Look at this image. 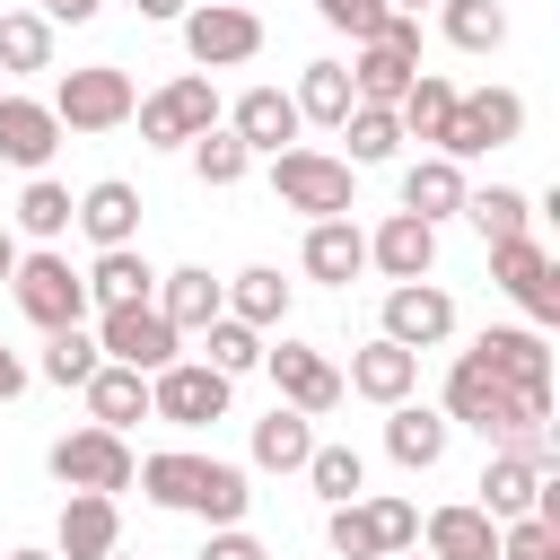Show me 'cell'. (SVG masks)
Returning <instances> with one entry per match:
<instances>
[{
	"instance_id": "obj_1",
	"label": "cell",
	"mask_w": 560,
	"mask_h": 560,
	"mask_svg": "<svg viewBox=\"0 0 560 560\" xmlns=\"http://www.w3.org/2000/svg\"><path fill=\"white\" fill-rule=\"evenodd\" d=\"M271 192H280V210H306V219H350V210H359V166H341L332 149L289 140V149H271Z\"/></svg>"
},
{
	"instance_id": "obj_2",
	"label": "cell",
	"mask_w": 560,
	"mask_h": 560,
	"mask_svg": "<svg viewBox=\"0 0 560 560\" xmlns=\"http://www.w3.org/2000/svg\"><path fill=\"white\" fill-rule=\"evenodd\" d=\"M9 298H18V315L35 324V332H61V324H88L96 306H88V280L70 271V254L61 245H35V254H18V271H9Z\"/></svg>"
},
{
	"instance_id": "obj_3",
	"label": "cell",
	"mask_w": 560,
	"mask_h": 560,
	"mask_svg": "<svg viewBox=\"0 0 560 560\" xmlns=\"http://www.w3.org/2000/svg\"><path fill=\"white\" fill-rule=\"evenodd\" d=\"M44 105H52V122H61V131H122V122H131V105H140V88H131V70L88 61V70H61Z\"/></svg>"
},
{
	"instance_id": "obj_4",
	"label": "cell",
	"mask_w": 560,
	"mask_h": 560,
	"mask_svg": "<svg viewBox=\"0 0 560 560\" xmlns=\"http://www.w3.org/2000/svg\"><path fill=\"white\" fill-rule=\"evenodd\" d=\"M438 411H446V429H481L490 446H525V429H516V385H499L472 350L446 368V394H438Z\"/></svg>"
},
{
	"instance_id": "obj_5",
	"label": "cell",
	"mask_w": 560,
	"mask_h": 560,
	"mask_svg": "<svg viewBox=\"0 0 560 560\" xmlns=\"http://www.w3.org/2000/svg\"><path fill=\"white\" fill-rule=\"evenodd\" d=\"M131 122H140L149 149H184V140H201V131L219 122V88H210V70H175L158 96L131 105Z\"/></svg>"
},
{
	"instance_id": "obj_6",
	"label": "cell",
	"mask_w": 560,
	"mask_h": 560,
	"mask_svg": "<svg viewBox=\"0 0 560 560\" xmlns=\"http://www.w3.org/2000/svg\"><path fill=\"white\" fill-rule=\"evenodd\" d=\"M525 140V96L516 88H472V96H455V114H446V140H438V158H490V149H516Z\"/></svg>"
},
{
	"instance_id": "obj_7",
	"label": "cell",
	"mask_w": 560,
	"mask_h": 560,
	"mask_svg": "<svg viewBox=\"0 0 560 560\" xmlns=\"http://www.w3.org/2000/svg\"><path fill=\"white\" fill-rule=\"evenodd\" d=\"M96 350L140 368V376H158L166 359H184V332L158 315V298H131V306H96Z\"/></svg>"
},
{
	"instance_id": "obj_8",
	"label": "cell",
	"mask_w": 560,
	"mask_h": 560,
	"mask_svg": "<svg viewBox=\"0 0 560 560\" xmlns=\"http://www.w3.org/2000/svg\"><path fill=\"white\" fill-rule=\"evenodd\" d=\"M228 394H236V376H219V368H201V359H166V368L149 376V420H166V429H210V420H228Z\"/></svg>"
},
{
	"instance_id": "obj_9",
	"label": "cell",
	"mask_w": 560,
	"mask_h": 560,
	"mask_svg": "<svg viewBox=\"0 0 560 560\" xmlns=\"http://www.w3.org/2000/svg\"><path fill=\"white\" fill-rule=\"evenodd\" d=\"M52 481L61 490H131V472H140V455H131V438L122 429H70V438H52Z\"/></svg>"
},
{
	"instance_id": "obj_10",
	"label": "cell",
	"mask_w": 560,
	"mask_h": 560,
	"mask_svg": "<svg viewBox=\"0 0 560 560\" xmlns=\"http://www.w3.org/2000/svg\"><path fill=\"white\" fill-rule=\"evenodd\" d=\"M175 26H184L192 70H236V61H254V52H262V18H254V9H236V0H192Z\"/></svg>"
},
{
	"instance_id": "obj_11",
	"label": "cell",
	"mask_w": 560,
	"mask_h": 560,
	"mask_svg": "<svg viewBox=\"0 0 560 560\" xmlns=\"http://www.w3.org/2000/svg\"><path fill=\"white\" fill-rule=\"evenodd\" d=\"M490 280L525 306V324H560V262H551V245H542L534 228L490 245Z\"/></svg>"
},
{
	"instance_id": "obj_12",
	"label": "cell",
	"mask_w": 560,
	"mask_h": 560,
	"mask_svg": "<svg viewBox=\"0 0 560 560\" xmlns=\"http://www.w3.org/2000/svg\"><path fill=\"white\" fill-rule=\"evenodd\" d=\"M262 376L280 385V402L289 411H306V420H324V411H341V368L315 350V341H262Z\"/></svg>"
},
{
	"instance_id": "obj_13",
	"label": "cell",
	"mask_w": 560,
	"mask_h": 560,
	"mask_svg": "<svg viewBox=\"0 0 560 560\" xmlns=\"http://www.w3.org/2000/svg\"><path fill=\"white\" fill-rule=\"evenodd\" d=\"M542 472H560L551 429H542V438H525V446H490V464H481V499H472V508L508 525V516H525V508H534V481H542Z\"/></svg>"
},
{
	"instance_id": "obj_14",
	"label": "cell",
	"mask_w": 560,
	"mask_h": 560,
	"mask_svg": "<svg viewBox=\"0 0 560 560\" xmlns=\"http://www.w3.org/2000/svg\"><path fill=\"white\" fill-rule=\"evenodd\" d=\"M385 341H402V350H438L446 332H455V298L438 289V280H394L385 289V324H376Z\"/></svg>"
},
{
	"instance_id": "obj_15",
	"label": "cell",
	"mask_w": 560,
	"mask_h": 560,
	"mask_svg": "<svg viewBox=\"0 0 560 560\" xmlns=\"http://www.w3.org/2000/svg\"><path fill=\"white\" fill-rule=\"evenodd\" d=\"M472 359L499 385H516V394H551V341H542V324H490L472 341Z\"/></svg>"
},
{
	"instance_id": "obj_16",
	"label": "cell",
	"mask_w": 560,
	"mask_h": 560,
	"mask_svg": "<svg viewBox=\"0 0 560 560\" xmlns=\"http://www.w3.org/2000/svg\"><path fill=\"white\" fill-rule=\"evenodd\" d=\"M52 149H61V122H52V105H44V96H18V88H0V166H18V175H44V166H52Z\"/></svg>"
},
{
	"instance_id": "obj_17",
	"label": "cell",
	"mask_w": 560,
	"mask_h": 560,
	"mask_svg": "<svg viewBox=\"0 0 560 560\" xmlns=\"http://www.w3.org/2000/svg\"><path fill=\"white\" fill-rule=\"evenodd\" d=\"M114 542H122L114 490H70L61 499V525H52V560H105Z\"/></svg>"
},
{
	"instance_id": "obj_18",
	"label": "cell",
	"mask_w": 560,
	"mask_h": 560,
	"mask_svg": "<svg viewBox=\"0 0 560 560\" xmlns=\"http://www.w3.org/2000/svg\"><path fill=\"white\" fill-rule=\"evenodd\" d=\"M298 271H306V280H324V289H350V280L368 271V228H359V219H306Z\"/></svg>"
},
{
	"instance_id": "obj_19",
	"label": "cell",
	"mask_w": 560,
	"mask_h": 560,
	"mask_svg": "<svg viewBox=\"0 0 560 560\" xmlns=\"http://www.w3.org/2000/svg\"><path fill=\"white\" fill-rule=\"evenodd\" d=\"M411 385H420V350H402V341H385V332L350 350V376H341V394H359V402H376V411H385V402H402Z\"/></svg>"
},
{
	"instance_id": "obj_20",
	"label": "cell",
	"mask_w": 560,
	"mask_h": 560,
	"mask_svg": "<svg viewBox=\"0 0 560 560\" xmlns=\"http://www.w3.org/2000/svg\"><path fill=\"white\" fill-rule=\"evenodd\" d=\"M446 438H455V429H446L438 402H411V394L385 402V455H394L402 472H438V464H446Z\"/></svg>"
},
{
	"instance_id": "obj_21",
	"label": "cell",
	"mask_w": 560,
	"mask_h": 560,
	"mask_svg": "<svg viewBox=\"0 0 560 560\" xmlns=\"http://www.w3.org/2000/svg\"><path fill=\"white\" fill-rule=\"evenodd\" d=\"M368 271H385V280H429V271H438V228L411 219V210H385V228L368 236Z\"/></svg>"
},
{
	"instance_id": "obj_22",
	"label": "cell",
	"mask_w": 560,
	"mask_h": 560,
	"mask_svg": "<svg viewBox=\"0 0 560 560\" xmlns=\"http://www.w3.org/2000/svg\"><path fill=\"white\" fill-rule=\"evenodd\" d=\"M420 551H429V560H499V516H481L472 499L429 508V516H420Z\"/></svg>"
},
{
	"instance_id": "obj_23",
	"label": "cell",
	"mask_w": 560,
	"mask_h": 560,
	"mask_svg": "<svg viewBox=\"0 0 560 560\" xmlns=\"http://www.w3.org/2000/svg\"><path fill=\"white\" fill-rule=\"evenodd\" d=\"M70 228H79L88 245H131V236H140V184H122V175H96V184L79 192Z\"/></svg>"
},
{
	"instance_id": "obj_24",
	"label": "cell",
	"mask_w": 560,
	"mask_h": 560,
	"mask_svg": "<svg viewBox=\"0 0 560 560\" xmlns=\"http://www.w3.org/2000/svg\"><path fill=\"white\" fill-rule=\"evenodd\" d=\"M228 131L254 149V158H271V149H289L306 122H298V105H289V88H245L236 105H228Z\"/></svg>"
},
{
	"instance_id": "obj_25",
	"label": "cell",
	"mask_w": 560,
	"mask_h": 560,
	"mask_svg": "<svg viewBox=\"0 0 560 560\" xmlns=\"http://www.w3.org/2000/svg\"><path fill=\"white\" fill-rule=\"evenodd\" d=\"M464 192H472V184H464V166H455V158H438V149H420V158L402 166V210H411V219H429V228H438V219H455V210H464Z\"/></svg>"
},
{
	"instance_id": "obj_26",
	"label": "cell",
	"mask_w": 560,
	"mask_h": 560,
	"mask_svg": "<svg viewBox=\"0 0 560 560\" xmlns=\"http://www.w3.org/2000/svg\"><path fill=\"white\" fill-rule=\"evenodd\" d=\"M88 280V306H131V298H158V262L140 245H96V262L79 271Z\"/></svg>"
},
{
	"instance_id": "obj_27",
	"label": "cell",
	"mask_w": 560,
	"mask_h": 560,
	"mask_svg": "<svg viewBox=\"0 0 560 560\" xmlns=\"http://www.w3.org/2000/svg\"><path fill=\"white\" fill-rule=\"evenodd\" d=\"M79 394H88V420H96V429H122V438H131V420H149V376L122 368V359H96V376H88Z\"/></svg>"
},
{
	"instance_id": "obj_28",
	"label": "cell",
	"mask_w": 560,
	"mask_h": 560,
	"mask_svg": "<svg viewBox=\"0 0 560 560\" xmlns=\"http://www.w3.org/2000/svg\"><path fill=\"white\" fill-rule=\"evenodd\" d=\"M455 79L446 70H411V88H402V105H394V122H402V140H420V149H438L446 140V114H455Z\"/></svg>"
},
{
	"instance_id": "obj_29",
	"label": "cell",
	"mask_w": 560,
	"mask_h": 560,
	"mask_svg": "<svg viewBox=\"0 0 560 560\" xmlns=\"http://www.w3.org/2000/svg\"><path fill=\"white\" fill-rule=\"evenodd\" d=\"M158 315H166L175 332H201L210 315H228V289H219L201 262H184V271H158Z\"/></svg>"
},
{
	"instance_id": "obj_30",
	"label": "cell",
	"mask_w": 560,
	"mask_h": 560,
	"mask_svg": "<svg viewBox=\"0 0 560 560\" xmlns=\"http://www.w3.org/2000/svg\"><path fill=\"white\" fill-rule=\"evenodd\" d=\"M306 455H315V420L289 411V402H271L254 420V472H306Z\"/></svg>"
},
{
	"instance_id": "obj_31",
	"label": "cell",
	"mask_w": 560,
	"mask_h": 560,
	"mask_svg": "<svg viewBox=\"0 0 560 560\" xmlns=\"http://www.w3.org/2000/svg\"><path fill=\"white\" fill-rule=\"evenodd\" d=\"M228 289V315L236 324H254V332H280L289 324V280L271 271V262H254V271H236V280H219Z\"/></svg>"
},
{
	"instance_id": "obj_32",
	"label": "cell",
	"mask_w": 560,
	"mask_h": 560,
	"mask_svg": "<svg viewBox=\"0 0 560 560\" xmlns=\"http://www.w3.org/2000/svg\"><path fill=\"white\" fill-rule=\"evenodd\" d=\"M52 70V18L44 9H0V79Z\"/></svg>"
},
{
	"instance_id": "obj_33",
	"label": "cell",
	"mask_w": 560,
	"mask_h": 560,
	"mask_svg": "<svg viewBox=\"0 0 560 560\" xmlns=\"http://www.w3.org/2000/svg\"><path fill=\"white\" fill-rule=\"evenodd\" d=\"M289 105H298V122H324V131H332V122L359 105V96H350V61H306L298 88H289Z\"/></svg>"
},
{
	"instance_id": "obj_34",
	"label": "cell",
	"mask_w": 560,
	"mask_h": 560,
	"mask_svg": "<svg viewBox=\"0 0 560 560\" xmlns=\"http://www.w3.org/2000/svg\"><path fill=\"white\" fill-rule=\"evenodd\" d=\"M411 70H420V61H402L394 44H359V52H350V96H359V105H402Z\"/></svg>"
},
{
	"instance_id": "obj_35",
	"label": "cell",
	"mask_w": 560,
	"mask_h": 560,
	"mask_svg": "<svg viewBox=\"0 0 560 560\" xmlns=\"http://www.w3.org/2000/svg\"><path fill=\"white\" fill-rule=\"evenodd\" d=\"M332 131L350 140L341 166H385V158H402V122H394V105H350Z\"/></svg>"
},
{
	"instance_id": "obj_36",
	"label": "cell",
	"mask_w": 560,
	"mask_h": 560,
	"mask_svg": "<svg viewBox=\"0 0 560 560\" xmlns=\"http://www.w3.org/2000/svg\"><path fill=\"white\" fill-rule=\"evenodd\" d=\"M201 464H210V455L166 446V455H140V472H131V481H140L158 508H184V516H192V499H201Z\"/></svg>"
},
{
	"instance_id": "obj_37",
	"label": "cell",
	"mask_w": 560,
	"mask_h": 560,
	"mask_svg": "<svg viewBox=\"0 0 560 560\" xmlns=\"http://www.w3.org/2000/svg\"><path fill=\"white\" fill-rule=\"evenodd\" d=\"M438 26L455 52H499L508 44V9L499 0H438Z\"/></svg>"
},
{
	"instance_id": "obj_38",
	"label": "cell",
	"mask_w": 560,
	"mask_h": 560,
	"mask_svg": "<svg viewBox=\"0 0 560 560\" xmlns=\"http://www.w3.org/2000/svg\"><path fill=\"white\" fill-rule=\"evenodd\" d=\"M184 149H192V175H201L210 192H228V184H245V175H254V149H245L228 122H210V131H201V140H184Z\"/></svg>"
},
{
	"instance_id": "obj_39",
	"label": "cell",
	"mask_w": 560,
	"mask_h": 560,
	"mask_svg": "<svg viewBox=\"0 0 560 560\" xmlns=\"http://www.w3.org/2000/svg\"><path fill=\"white\" fill-rule=\"evenodd\" d=\"M70 184H52V175H26V192H18V228L35 236V245H61L70 236Z\"/></svg>"
},
{
	"instance_id": "obj_40",
	"label": "cell",
	"mask_w": 560,
	"mask_h": 560,
	"mask_svg": "<svg viewBox=\"0 0 560 560\" xmlns=\"http://www.w3.org/2000/svg\"><path fill=\"white\" fill-rule=\"evenodd\" d=\"M464 219L481 228V245H499V236H525L534 228V201L516 184H481V192H464Z\"/></svg>"
},
{
	"instance_id": "obj_41",
	"label": "cell",
	"mask_w": 560,
	"mask_h": 560,
	"mask_svg": "<svg viewBox=\"0 0 560 560\" xmlns=\"http://www.w3.org/2000/svg\"><path fill=\"white\" fill-rule=\"evenodd\" d=\"M96 359H105V350H96V332H88V324H61V332H44V359H35V368H44V385H61V394H70V385H88V376H96Z\"/></svg>"
},
{
	"instance_id": "obj_42",
	"label": "cell",
	"mask_w": 560,
	"mask_h": 560,
	"mask_svg": "<svg viewBox=\"0 0 560 560\" xmlns=\"http://www.w3.org/2000/svg\"><path fill=\"white\" fill-rule=\"evenodd\" d=\"M201 368H219V376L262 368V332H254V324H236V315H210V324H201Z\"/></svg>"
},
{
	"instance_id": "obj_43",
	"label": "cell",
	"mask_w": 560,
	"mask_h": 560,
	"mask_svg": "<svg viewBox=\"0 0 560 560\" xmlns=\"http://www.w3.org/2000/svg\"><path fill=\"white\" fill-rule=\"evenodd\" d=\"M306 481H315V499H324V508H341V499H359V490H368V455H359V446H324V438H315Z\"/></svg>"
},
{
	"instance_id": "obj_44",
	"label": "cell",
	"mask_w": 560,
	"mask_h": 560,
	"mask_svg": "<svg viewBox=\"0 0 560 560\" xmlns=\"http://www.w3.org/2000/svg\"><path fill=\"white\" fill-rule=\"evenodd\" d=\"M359 508H368V525H376V551H411V542H420V508H411V499L359 490Z\"/></svg>"
},
{
	"instance_id": "obj_45",
	"label": "cell",
	"mask_w": 560,
	"mask_h": 560,
	"mask_svg": "<svg viewBox=\"0 0 560 560\" xmlns=\"http://www.w3.org/2000/svg\"><path fill=\"white\" fill-rule=\"evenodd\" d=\"M324 542H332V560H385V551H376V525H368L359 499H341V508L324 516Z\"/></svg>"
},
{
	"instance_id": "obj_46",
	"label": "cell",
	"mask_w": 560,
	"mask_h": 560,
	"mask_svg": "<svg viewBox=\"0 0 560 560\" xmlns=\"http://www.w3.org/2000/svg\"><path fill=\"white\" fill-rule=\"evenodd\" d=\"M315 18H324V26H341L350 44H376V26L394 18V0H315Z\"/></svg>"
},
{
	"instance_id": "obj_47",
	"label": "cell",
	"mask_w": 560,
	"mask_h": 560,
	"mask_svg": "<svg viewBox=\"0 0 560 560\" xmlns=\"http://www.w3.org/2000/svg\"><path fill=\"white\" fill-rule=\"evenodd\" d=\"M499 560H560V525H542V516H508V525H499Z\"/></svg>"
},
{
	"instance_id": "obj_48",
	"label": "cell",
	"mask_w": 560,
	"mask_h": 560,
	"mask_svg": "<svg viewBox=\"0 0 560 560\" xmlns=\"http://www.w3.org/2000/svg\"><path fill=\"white\" fill-rule=\"evenodd\" d=\"M201 560H271L245 525H210V542H201Z\"/></svg>"
},
{
	"instance_id": "obj_49",
	"label": "cell",
	"mask_w": 560,
	"mask_h": 560,
	"mask_svg": "<svg viewBox=\"0 0 560 560\" xmlns=\"http://www.w3.org/2000/svg\"><path fill=\"white\" fill-rule=\"evenodd\" d=\"M96 9H105V0H44V18H52V26H88Z\"/></svg>"
},
{
	"instance_id": "obj_50",
	"label": "cell",
	"mask_w": 560,
	"mask_h": 560,
	"mask_svg": "<svg viewBox=\"0 0 560 560\" xmlns=\"http://www.w3.org/2000/svg\"><path fill=\"white\" fill-rule=\"evenodd\" d=\"M9 394H26V359L0 341V402H9Z\"/></svg>"
},
{
	"instance_id": "obj_51",
	"label": "cell",
	"mask_w": 560,
	"mask_h": 560,
	"mask_svg": "<svg viewBox=\"0 0 560 560\" xmlns=\"http://www.w3.org/2000/svg\"><path fill=\"white\" fill-rule=\"evenodd\" d=\"M131 9H140V18H158V26H175V18L192 9V0H131Z\"/></svg>"
},
{
	"instance_id": "obj_52",
	"label": "cell",
	"mask_w": 560,
	"mask_h": 560,
	"mask_svg": "<svg viewBox=\"0 0 560 560\" xmlns=\"http://www.w3.org/2000/svg\"><path fill=\"white\" fill-rule=\"evenodd\" d=\"M9 271H18V236L0 228V280H9Z\"/></svg>"
},
{
	"instance_id": "obj_53",
	"label": "cell",
	"mask_w": 560,
	"mask_h": 560,
	"mask_svg": "<svg viewBox=\"0 0 560 560\" xmlns=\"http://www.w3.org/2000/svg\"><path fill=\"white\" fill-rule=\"evenodd\" d=\"M394 9H411V18H420V9H438V0H394Z\"/></svg>"
},
{
	"instance_id": "obj_54",
	"label": "cell",
	"mask_w": 560,
	"mask_h": 560,
	"mask_svg": "<svg viewBox=\"0 0 560 560\" xmlns=\"http://www.w3.org/2000/svg\"><path fill=\"white\" fill-rule=\"evenodd\" d=\"M0 560H52V551H0Z\"/></svg>"
},
{
	"instance_id": "obj_55",
	"label": "cell",
	"mask_w": 560,
	"mask_h": 560,
	"mask_svg": "<svg viewBox=\"0 0 560 560\" xmlns=\"http://www.w3.org/2000/svg\"><path fill=\"white\" fill-rule=\"evenodd\" d=\"M385 560H429V551H420V542H411V551H385Z\"/></svg>"
},
{
	"instance_id": "obj_56",
	"label": "cell",
	"mask_w": 560,
	"mask_h": 560,
	"mask_svg": "<svg viewBox=\"0 0 560 560\" xmlns=\"http://www.w3.org/2000/svg\"><path fill=\"white\" fill-rule=\"evenodd\" d=\"M105 560H131V551H122V542H114V551H105Z\"/></svg>"
},
{
	"instance_id": "obj_57",
	"label": "cell",
	"mask_w": 560,
	"mask_h": 560,
	"mask_svg": "<svg viewBox=\"0 0 560 560\" xmlns=\"http://www.w3.org/2000/svg\"><path fill=\"white\" fill-rule=\"evenodd\" d=\"M0 88H9V79H0Z\"/></svg>"
}]
</instances>
